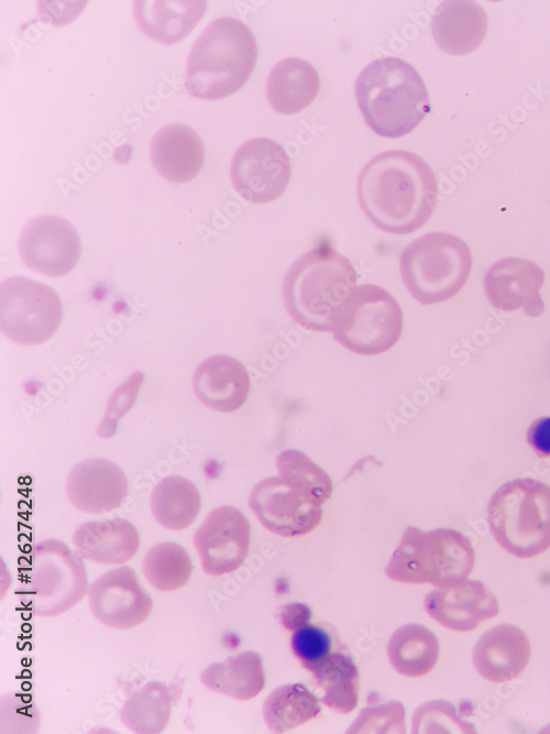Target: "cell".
I'll return each instance as SVG.
<instances>
[{"mask_svg": "<svg viewBox=\"0 0 550 734\" xmlns=\"http://www.w3.org/2000/svg\"><path fill=\"white\" fill-rule=\"evenodd\" d=\"M88 592L81 556L58 539L35 544L19 584L21 602L36 616L53 617L74 607Z\"/></svg>", "mask_w": 550, "mask_h": 734, "instance_id": "7", "label": "cell"}, {"mask_svg": "<svg viewBox=\"0 0 550 734\" xmlns=\"http://www.w3.org/2000/svg\"><path fill=\"white\" fill-rule=\"evenodd\" d=\"M476 671L492 682L517 678L530 658V643L517 626L503 623L485 632L473 650Z\"/></svg>", "mask_w": 550, "mask_h": 734, "instance_id": "19", "label": "cell"}, {"mask_svg": "<svg viewBox=\"0 0 550 734\" xmlns=\"http://www.w3.org/2000/svg\"><path fill=\"white\" fill-rule=\"evenodd\" d=\"M487 23L486 12L476 1L448 0L437 7L431 19V33L446 53L464 55L483 42Z\"/></svg>", "mask_w": 550, "mask_h": 734, "instance_id": "22", "label": "cell"}, {"mask_svg": "<svg viewBox=\"0 0 550 734\" xmlns=\"http://www.w3.org/2000/svg\"><path fill=\"white\" fill-rule=\"evenodd\" d=\"M323 692L320 701L339 713H350L356 708L359 671L353 659L343 653H330L322 660L308 666Z\"/></svg>", "mask_w": 550, "mask_h": 734, "instance_id": "28", "label": "cell"}, {"mask_svg": "<svg viewBox=\"0 0 550 734\" xmlns=\"http://www.w3.org/2000/svg\"><path fill=\"white\" fill-rule=\"evenodd\" d=\"M531 449L539 457L550 456V417L536 419L528 428L526 435Z\"/></svg>", "mask_w": 550, "mask_h": 734, "instance_id": "37", "label": "cell"}, {"mask_svg": "<svg viewBox=\"0 0 550 734\" xmlns=\"http://www.w3.org/2000/svg\"><path fill=\"white\" fill-rule=\"evenodd\" d=\"M234 189L245 200L266 204L277 199L290 178L284 147L267 138H255L238 147L230 165Z\"/></svg>", "mask_w": 550, "mask_h": 734, "instance_id": "12", "label": "cell"}, {"mask_svg": "<svg viewBox=\"0 0 550 734\" xmlns=\"http://www.w3.org/2000/svg\"><path fill=\"white\" fill-rule=\"evenodd\" d=\"M18 252L25 266L51 277L68 274L76 266L81 244L77 230L66 219L45 215L22 229Z\"/></svg>", "mask_w": 550, "mask_h": 734, "instance_id": "13", "label": "cell"}, {"mask_svg": "<svg viewBox=\"0 0 550 734\" xmlns=\"http://www.w3.org/2000/svg\"><path fill=\"white\" fill-rule=\"evenodd\" d=\"M311 617L310 609L302 603H289L282 606L278 611V618L282 625L288 631H297L308 625Z\"/></svg>", "mask_w": 550, "mask_h": 734, "instance_id": "38", "label": "cell"}, {"mask_svg": "<svg viewBox=\"0 0 550 734\" xmlns=\"http://www.w3.org/2000/svg\"><path fill=\"white\" fill-rule=\"evenodd\" d=\"M278 475L312 495L322 504L332 494L328 473L299 450L286 449L276 459Z\"/></svg>", "mask_w": 550, "mask_h": 734, "instance_id": "33", "label": "cell"}, {"mask_svg": "<svg viewBox=\"0 0 550 734\" xmlns=\"http://www.w3.org/2000/svg\"><path fill=\"white\" fill-rule=\"evenodd\" d=\"M319 87V75L310 63L287 57L272 68L266 81V97L274 110L293 114L315 100Z\"/></svg>", "mask_w": 550, "mask_h": 734, "instance_id": "25", "label": "cell"}, {"mask_svg": "<svg viewBox=\"0 0 550 734\" xmlns=\"http://www.w3.org/2000/svg\"><path fill=\"white\" fill-rule=\"evenodd\" d=\"M495 540L509 554L531 558L550 547V486L530 478L501 485L487 505Z\"/></svg>", "mask_w": 550, "mask_h": 734, "instance_id": "6", "label": "cell"}, {"mask_svg": "<svg viewBox=\"0 0 550 734\" xmlns=\"http://www.w3.org/2000/svg\"><path fill=\"white\" fill-rule=\"evenodd\" d=\"M474 549L455 529L422 532L409 526L385 568L386 576L404 583L442 588L464 581L474 566Z\"/></svg>", "mask_w": 550, "mask_h": 734, "instance_id": "5", "label": "cell"}, {"mask_svg": "<svg viewBox=\"0 0 550 734\" xmlns=\"http://www.w3.org/2000/svg\"><path fill=\"white\" fill-rule=\"evenodd\" d=\"M191 569V559L187 550L172 541L153 546L142 561L145 579L158 591L180 589L188 582Z\"/></svg>", "mask_w": 550, "mask_h": 734, "instance_id": "32", "label": "cell"}, {"mask_svg": "<svg viewBox=\"0 0 550 734\" xmlns=\"http://www.w3.org/2000/svg\"><path fill=\"white\" fill-rule=\"evenodd\" d=\"M256 58L257 45L250 28L235 18H217L190 48L185 88L198 99L226 98L244 86Z\"/></svg>", "mask_w": 550, "mask_h": 734, "instance_id": "4", "label": "cell"}, {"mask_svg": "<svg viewBox=\"0 0 550 734\" xmlns=\"http://www.w3.org/2000/svg\"><path fill=\"white\" fill-rule=\"evenodd\" d=\"M250 535V523L237 507L212 510L193 536L204 572L218 577L237 570L248 555Z\"/></svg>", "mask_w": 550, "mask_h": 734, "instance_id": "14", "label": "cell"}, {"mask_svg": "<svg viewBox=\"0 0 550 734\" xmlns=\"http://www.w3.org/2000/svg\"><path fill=\"white\" fill-rule=\"evenodd\" d=\"M62 317V302L52 287L24 276L1 283L0 329L11 341L43 343L57 331Z\"/></svg>", "mask_w": 550, "mask_h": 734, "instance_id": "10", "label": "cell"}, {"mask_svg": "<svg viewBox=\"0 0 550 734\" xmlns=\"http://www.w3.org/2000/svg\"><path fill=\"white\" fill-rule=\"evenodd\" d=\"M150 157L156 172L172 183H187L200 172L205 146L188 125L170 123L160 129L150 144Z\"/></svg>", "mask_w": 550, "mask_h": 734, "instance_id": "21", "label": "cell"}, {"mask_svg": "<svg viewBox=\"0 0 550 734\" xmlns=\"http://www.w3.org/2000/svg\"><path fill=\"white\" fill-rule=\"evenodd\" d=\"M543 280V271L534 262L506 258L488 269L484 291L498 309L512 311L522 307L528 316H539L544 308L539 294Z\"/></svg>", "mask_w": 550, "mask_h": 734, "instance_id": "17", "label": "cell"}, {"mask_svg": "<svg viewBox=\"0 0 550 734\" xmlns=\"http://www.w3.org/2000/svg\"><path fill=\"white\" fill-rule=\"evenodd\" d=\"M320 711L318 699L301 683L276 688L263 704L265 723L273 733H284L301 725Z\"/></svg>", "mask_w": 550, "mask_h": 734, "instance_id": "31", "label": "cell"}, {"mask_svg": "<svg viewBox=\"0 0 550 734\" xmlns=\"http://www.w3.org/2000/svg\"><path fill=\"white\" fill-rule=\"evenodd\" d=\"M354 90L366 124L381 136L394 139L410 133L430 111L422 78L399 57L386 56L367 64Z\"/></svg>", "mask_w": 550, "mask_h": 734, "instance_id": "2", "label": "cell"}, {"mask_svg": "<svg viewBox=\"0 0 550 734\" xmlns=\"http://www.w3.org/2000/svg\"><path fill=\"white\" fill-rule=\"evenodd\" d=\"M387 654L394 669L406 677L428 673L437 664L439 642L436 635L420 624H406L391 637Z\"/></svg>", "mask_w": 550, "mask_h": 734, "instance_id": "29", "label": "cell"}, {"mask_svg": "<svg viewBox=\"0 0 550 734\" xmlns=\"http://www.w3.org/2000/svg\"><path fill=\"white\" fill-rule=\"evenodd\" d=\"M139 29L150 39L174 44L186 37L201 20L206 1L136 0L132 3Z\"/></svg>", "mask_w": 550, "mask_h": 734, "instance_id": "24", "label": "cell"}, {"mask_svg": "<svg viewBox=\"0 0 550 734\" xmlns=\"http://www.w3.org/2000/svg\"><path fill=\"white\" fill-rule=\"evenodd\" d=\"M437 180L417 154L391 150L372 157L358 179V198L367 219L378 229L407 234L422 227L437 202Z\"/></svg>", "mask_w": 550, "mask_h": 734, "instance_id": "1", "label": "cell"}, {"mask_svg": "<svg viewBox=\"0 0 550 734\" xmlns=\"http://www.w3.org/2000/svg\"><path fill=\"white\" fill-rule=\"evenodd\" d=\"M422 720H428V725L436 722V725L431 727L429 733L433 732L435 727L449 728L452 726L463 733H475L474 727L460 720L457 716L454 706L446 701H430L417 709L413 722ZM428 725H425L419 733H422Z\"/></svg>", "mask_w": 550, "mask_h": 734, "instance_id": "36", "label": "cell"}, {"mask_svg": "<svg viewBox=\"0 0 550 734\" xmlns=\"http://www.w3.org/2000/svg\"><path fill=\"white\" fill-rule=\"evenodd\" d=\"M405 733V709L398 701L363 709L348 733Z\"/></svg>", "mask_w": 550, "mask_h": 734, "instance_id": "34", "label": "cell"}, {"mask_svg": "<svg viewBox=\"0 0 550 734\" xmlns=\"http://www.w3.org/2000/svg\"><path fill=\"white\" fill-rule=\"evenodd\" d=\"M292 649L301 665L307 668L331 653V637L318 626L305 625L294 632Z\"/></svg>", "mask_w": 550, "mask_h": 734, "instance_id": "35", "label": "cell"}, {"mask_svg": "<svg viewBox=\"0 0 550 734\" xmlns=\"http://www.w3.org/2000/svg\"><path fill=\"white\" fill-rule=\"evenodd\" d=\"M251 381L244 365L237 359L216 354L196 369L193 388L205 406L221 413L239 409L246 401Z\"/></svg>", "mask_w": 550, "mask_h": 734, "instance_id": "20", "label": "cell"}, {"mask_svg": "<svg viewBox=\"0 0 550 734\" xmlns=\"http://www.w3.org/2000/svg\"><path fill=\"white\" fill-rule=\"evenodd\" d=\"M150 505L161 526L169 530H182L196 519L201 499L197 486L190 480L182 475H169L154 486Z\"/></svg>", "mask_w": 550, "mask_h": 734, "instance_id": "27", "label": "cell"}, {"mask_svg": "<svg viewBox=\"0 0 550 734\" xmlns=\"http://www.w3.org/2000/svg\"><path fill=\"white\" fill-rule=\"evenodd\" d=\"M87 594L94 617L111 628L135 627L148 617L153 607L152 598L141 585L135 571L128 566L99 576Z\"/></svg>", "mask_w": 550, "mask_h": 734, "instance_id": "15", "label": "cell"}, {"mask_svg": "<svg viewBox=\"0 0 550 734\" xmlns=\"http://www.w3.org/2000/svg\"><path fill=\"white\" fill-rule=\"evenodd\" d=\"M471 266L468 244L447 232H430L415 239L399 258L406 288L424 305L453 297L465 284Z\"/></svg>", "mask_w": 550, "mask_h": 734, "instance_id": "8", "label": "cell"}, {"mask_svg": "<svg viewBox=\"0 0 550 734\" xmlns=\"http://www.w3.org/2000/svg\"><path fill=\"white\" fill-rule=\"evenodd\" d=\"M72 541L81 558L100 565L130 560L140 546L135 526L124 518L89 521L73 534Z\"/></svg>", "mask_w": 550, "mask_h": 734, "instance_id": "23", "label": "cell"}, {"mask_svg": "<svg viewBox=\"0 0 550 734\" xmlns=\"http://www.w3.org/2000/svg\"><path fill=\"white\" fill-rule=\"evenodd\" d=\"M424 605L433 620L458 632L472 631L498 613L495 595L479 580H464L432 590L425 598Z\"/></svg>", "mask_w": 550, "mask_h": 734, "instance_id": "18", "label": "cell"}, {"mask_svg": "<svg viewBox=\"0 0 550 734\" xmlns=\"http://www.w3.org/2000/svg\"><path fill=\"white\" fill-rule=\"evenodd\" d=\"M201 684L209 691L248 701L265 684L262 659L254 651H243L224 661L210 664L200 675Z\"/></svg>", "mask_w": 550, "mask_h": 734, "instance_id": "26", "label": "cell"}, {"mask_svg": "<svg viewBox=\"0 0 550 734\" xmlns=\"http://www.w3.org/2000/svg\"><path fill=\"white\" fill-rule=\"evenodd\" d=\"M174 688L150 681L133 693L120 711L122 724L138 734H157L166 727L175 695Z\"/></svg>", "mask_w": 550, "mask_h": 734, "instance_id": "30", "label": "cell"}, {"mask_svg": "<svg viewBox=\"0 0 550 734\" xmlns=\"http://www.w3.org/2000/svg\"><path fill=\"white\" fill-rule=\"evenodd\" d=\"M331 331L339 343L354 353L380 354L400 338L403 311L383 287L359 285L340 308Z\"/></svg>", "mask_w": 550, "mask_h": 734, "instance_id": "9", "label": "cell"}, {"mask_svg": "<svg viewBox=\"0 0 550 734\" xmlns=\"http://www.w3.org/2000/svg\"><path fill=\"white\" fill-rule=\"evenodd\" d=\"M356 273L350 260L328 244L300 255L283 282L284 305L305 329L331 331L336 317L354 289Z\"/></svg>", "mask_w": 550, "mask_h": 734, "instance_id": "3", "label": "cell"}, {"mask_svg": "<svg viewBox=\"0 0 550 734\" xmlns=\"http://www.w3.org/2000/svg\"><path fill=\"white\" fill-rule=\"evenodd\" d=\"M129 491L127 476L114 462L91 458L75 464L66 480L70 503L88 514H103L118 508Z\"/></svg>", "mask_w": 550, "mask_h": 734, "instance_id": "16", "label": "cell"}, {"mask_svg": "<svg viewBox=\"0 0 550 734\" xmlns=\"http://www.w3.org/2000/svg\"><path fill=\"white\" fill-rule=\"evenodd\" d=\"M249 505L261 524L283 537L305 535L321 522L322 503L279 475L260 481Z\"/></svg>", "mask_w": 550, "mask_h": 734, "instance_id": "11", "label": "cell"}]
</instances>
